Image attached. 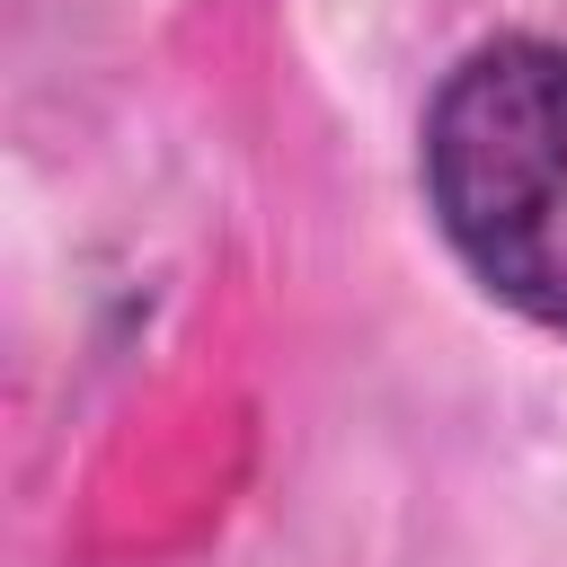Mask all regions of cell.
Returning <instances> with one entry per match:
<instances>
[{
	"instance_id": "6da1fadb",
	"label": "cell",
	"mask_w": 567,
	"mask_h": 567,
	"mask_svg": "<svg viewBox=\"0 0 567 567\" xmlns=\"http://www.w3.org/2000/svg\"><path fill=\"white\" fill-rule=\"evenodd\" d=\"M425 204L487 301L567 337V44L496 35L443 71Z\"/></svg>"
}]
</instances>
